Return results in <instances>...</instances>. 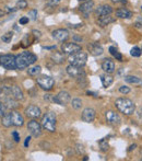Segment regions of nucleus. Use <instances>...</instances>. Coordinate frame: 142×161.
I'll list each match as a JSON object with an SVG mask.
<instances>
[{
	"label": "nucleus",
	"instance_id": "f257e3e1",
	"mask_svg": "<svg viewBox=\"0 0 142 161\" xmlns=\"http://www.w3.org/2000/svg\"><path fill=\"white\" fill-rule=\"evenodd\" d=\"M37 61V56L30 52H23L15 56V64H17V69L19 70H24L32 66L35 61Z\"/></svg>",
	"mask_w": 142,
	"mask_h": 161
},
{
	"label": "nucleus",
	"instance_id": "f03ea898",
	"mask_svg": "<svg viewBox=\"0 0 142 161\" xmlns=\"http://www.w3.org/2000/svg\"><path fill=\"white\" fill-rule=\"evenodd\" d=\"M115 108H117L120 113H122L126 116H130L135 113L136 104L133 101L127 98H118L115 101Z\"/></svg>",
	"mask_w": 142,
	"mask_h": 161
},
{
	"label": "nucleus",
	"instance_id": "7ed1b4c3",
	"mask_svg": "<svg viewBox=\"0 0 142 161\" xmlns=\"http://www.w3.org/2000/svg\"><path fill=\"white\" fill-rule=\"evenodd\" d=\"M40 124H42L44 129L50 132V133H54V132L56 131V124H57V120H56L55 113H52V112H47V113H45L43 115Z\"/></svg>",
	"mask_w": 142,
	"mask_h": 161
},
{
	"label": "nucleus",
	"instance_id": "20e7f679",
	"mask_svg": "<svg viewBox=\"0 0 142 161\" xmlns=\"http://www.w3.org/2000/svg\"><path fill=\"white\" fill-rule=\"evenodd\" d=\"M2 92L5 94H7L8 96H11V98L15 99L17 101H21L24 99V93L21 90L20 87L17 86H3L2 88Z\"/></svg>",
	"mask_w": 142,
	"mask_h": 161
},
{
	"label": "nucleus",
	"instance_id": "39448f33",
	"mask_svg": "<svg viewBox=\"0 0 142 161\" xmlns=\"http://www.w3.org/2000/svg\"><path fill=\"white\" fill-rule=\"evenodd\" d=\"M86 61L87 54L82 52V50L72 54V55H69V57H68V61H69L70 65H75L78 66V67H83L86 64Z\"/></svg>",
	"mask_w": 142,
	"mask_h": 161
},
{
	"label": "nucleus",
	"instance_id": "423d86ee",
	"mask_svg": "<svg viewBox=\"0 0 142 161\" xmlns=\"http://www.w3.org/2000/svg\"><path fill=\"white\" fill-rule=\"evenodd\" d=\"M0 66L7 70H14L17 69V64H15V56L12 54H6V55H0Z\"/></svg>",
	"mask_w": 142,
	"mask_h": 161
},
{
	"label": "nucleus",
	"instance_id": "0eeeda50",
	"mask_svg": "<svg viewBox=\"0 0 142 161\" xmlns=\"http://www.w3.org/2000/svg\"><path fill=\"white\" fill-rule=\"evenodd\" d=\"M36 83L40 89L45 91H50L55 86V80L49 76H40L36 78Z\"/></svg>",
	"mask_w": 142,
	"mask_h": 161
},
{
	"label": "nucleus",
	"instance_id": "6e6552de",
	"mask_svg": "<svg viewBox=\"0 0 142 161\" xmlns=\"http://www.w3.org/2000/svg\"><path fill=\"white\" fill-rule=\"evenodd\" d=\"M52 102L56 104H59V105L66 106L69 102H71V96L67 91H60L57 96H54Z\"/></svg>",
	"mask_w": 142,
	"mask_h": 161
},
{
	"label": "nucleus",
	"instance_id": "1a4fd4ad",
	"mask_svg": "<svg viewBox=\"0 0 142 161\" xmlns=\"http://www.w3.org/2000/svg\"><path fill=\"white\" fill-rule=\"evenodd\" d=\"M28 129L29 132L31 133V135L34 137H40L42 135V129H43V126L42 124L38 123L36 120H33L30 121L28 123Z\"/></svg>",
	"mask_w": 142,
	"mask_h": 161
},
{
	"label": "nucleus",
	"instance_id": "9d476101",
	"mask_svg": "<svg viewBox=\"0 0 142 161\" xmlns=\"http://www.w3.org/2000/svg\"><path fill=\"white\" fill-rule=\"evenodd\" d=\"M66 71L67 73L72 77V78H79V77H84L86 73H85L84 69H82V67H78V66L75 65H68L67 68H66Z\"/></svg>",
	"mask_w": 142,
	"mask_h": 161
},
{
	"label": "nucleus",
	"instance_id": "9b49d317",
	"mask_svg": "<svg viewBox=\"0 0 142 161\" xmlns=\"http://www.w3.org/2000/svg\"><path fill=\"white\" fill-rule=\"evenodd\" d=\"M80 50H82V47L77 43H63L61 45V52L66 55H72Z\"/></svg>",
	"mask_w": 142,
	"mask_h": 161
},
{
	"label": "nucleus",
	"instance_id": "f8f14e48",
	"mask_svg": "<svg viewBox=\"0 0 142 161\" xmlns=\"http://www.w3.org/2000/svg\"><path fill=\"white\" fill-rule=\"evenodd\" d=\"M52 38H55L58 42H67L68 38H69V31L67 29H57V30L52 31Z\"/></svg>",
	"mask_w": 142,
	"mask_h": 161
},
{
	"label": "nucleus",
	"instance_id": "ddd939ff",
	"mask_svg": "<svg viewBox=\"0 0 142 161\" xmlns=\"http://www.w3.org/2000/svg\"><path fill=\"white\" fill-rule=\"evenodd\" d=\"M105 120L107 122L109 125L113 126H116V125H119L121 123V118H120L119 114L116 113L115 111H107L105 113Z\"/></svg>",
	"mask_w": 142,
	"mask_h": 161
},
{
	"label": "nucleus",
	"instance_id": "4468645a",
	"mask_svg": "<svg viewBox=\"0 0 142 161\" xmlns=\"http://www.w3.org/2000/svg\"><path fill=\"white\" fill-rule=\"evenodd\" d=\"M95 116H96V112H95L94 108H86L83 110L81 118H82V121L85 122V123H92L95 120Z\"/></svg>",
	"mask_w": 142,
	"mask_h": 161
},
{
	"label": "nucleus",
	"instance_id": "2eb2a0df",
	"mask_svg": "<svg viewBox=\"0 0 142 161\" xmlns=\"http://www.w3.org/2000/svg\"><path fill=\"white\" fill-rule=\"evenodd\" d=\"M25 115L28 116L30 118H33V120H36V118L40 117L42 115V111H40V108L36 105H30L28 108H25Z\"/></svg>",
	"mask_w": 142,
	"mask_h": 161
},
{
	"label": "nucleus",
	"instance_id": "dca6fc26",
	"mask_svg": "<svg viewBox=\"0 0 142 161\" xmlns=\"http://www.w3.org/2000/svg\"><path fill=\"white\" fill-rule=\"evenodd\" d=\"M11 113V120H12V124L13 126H17V127H21V126L24 125V117L20 112L12 110L10 111Z\"/></svg>",
	"mask_w": 142,
	"mask_h": 161
},
{
	"label": "nucleus",
	"instance_id": "f3484780",
	"mask_svg": "<svg viewBox=\"0 0 142 161\" xmlns=\"http://www.w3.org/2000/svg\"><path fill=\"white\" fill-rule=\"evenodd\" d=\"M114 9H113L112 6L109 5H101L94 10V13L96 17H102V15H108L112 14Z\"/></svg>",
	"mask_w": 142,
	"mask_h": 161
},
{
	"label": "nucleus",
	"instance_id": "a211bd4d",
	"mask_svg": "<svg viewBox=\"0 0 142 161\" xmlns=\"http://www.w3.org/2000/svg\"><path fill=\"white\" fill-rule=\"evenodd\" d=\"M87 50L90 52L91 55L93 56H101L103 53H104V49H103L102 45L98 43H96V42H94V43H90L87 44Z\"/></svg>",
	"mask_w": 142,
	"mask_h": 161
},
{
	"label": "nucleus",
	"instance_id": "6ab92c4d",
	"mask_svg": "<svg viewBox=\"0 0 142 161\" xmlns=\"http://www.w3.org/2000/svg\"><path fill=\"white\" fill-rule=\"evenodd\" d=\"M102 69L106 73H115V63L110 59V58H105L102 63Z\"/></svg>",
	"mask_w": 142,
	"mask_h": 161
},
{
	"label": "nucleus",
	"instance_id": "aec40b11",
	"mask_svg": "<svg viewBox=\"0 0 142 161\" xmlns=\"http://www.w3.org/2000/svg\"><path fill=\"white\" fill-rule=\"evenodd\" d=\"M93 9H94V2L92 0H89V1H84L80 5L79 10L82 13H84L85 15H87L90 12H92Z\"/></svg>",
	"mask_w": 142,
	"mask_h": 161
},
{
	"label": "nucleus",
	"instance_id": "412c9836",
	"mask_svg": "<svg viewBox=\"0 0 142 161\" xmlns=\"http://www.w3.org/2000/svg\"><path fill=\"white\" fill-rule=\"evenodd\" d=\"M115 21H116V19L114 17H110V14L102 15V17H100V18L97 19V24L100 25V26H102V28H105L106 25H109L110 23L115 22Z\"/></svg>",
	"mask_w": 142,
	"mask_h": 161
},
{
	"label": "nucleus",
	"instance_id": "4be33fe9",
	"mask_svg": "<svg viewBox=\"0 0 142 161\" xmlns=\"http://www.w3.org/2000/svg\"><path fill=\"white\" fill-rule=\"evenodd\" d=\"M3 104H5L6 108H7L8 110H10V111L19 108V101L11 98V96H7V98L3 100Z\"/></svg>",
	"mask_w": 142,
	"mask_h": 161
},
{
	"label": "nucleus",
	"instance_id": "5701e85b",
	"mask_svg": "<svg viewBox=\"0 0 142 161\" xmlns=\"http://www.w3.org/2000/svg\"><path fill=\"white\" fill-rule=\"evenodd\" d=\"M116 17L120 19H131L133 17V12L126 8H119L116 10Z\"/></svg>",
	"mask_w": 142,
	"mask_h": 161
},
{
	"label": "nucleus",
	"instance_id": "b1692460",
	"mask_svg": "<svg viewBox=\"0 0 142 161\" xmlns=\"http://www.w3.org/2000/svg\"><path fill=\"white\" fill-rule=\"evenodd\" d=\"M50 59H52V63L60 65L65 61V54L63 52H52V55H50Z\"/></svg>",
	"mask_w": 142,
	"mask_h": 161
},
{
	"label": "nucleus",
	"instance_id": "393cba45",
	"mask_svg": "<svg viewBox=\"0 0 142 161\" xmlns=\"http://www.w3.org/2000/svg\"><path fill=\"white\" fill-rule=\"evenodd\" d=\"M101 81H102V84L104 88H108V87L112 86L113 82H114V78H113L109 73H105V75L101 76Z\"/></svg>",
	"mask_w": 142,
	"mask_h": 161
},
{
	"label": "nucleus",
	"instance_id": "a878e982",
	"mask_svg": "<svg viewBox=\"0 0 142 161\" xmlns=\"http://www.w3.org/2000/svg\"><path fill=\"white\" fill-rule=\"evenodd\" d=\"M125 81L127 83H131V84H142V79L137 77V76H131L128 75L126 77H124Z\"/></svg>",
	"mask_w": 142,
	"mask_h": 161
},
{
	"label": "nucleus",
	"instance_id": "bb28decb",
	"mask_svg": "<svg viewBox=\"0 0 142 161\" xmlns=\"http://www.w3.org/2000/svg\"><path fill=\"white\" fill-rule=\"evenodd\" d=\"M1 124L5 127H11L13 125L12 120H11V113H6L5 115L1 117Z\"/></svg>",
	"mask_w": 142,
	"mask_h": 161
},
{
	"label": "nucleus",
	"instance_id": "cd10ccee",
	"mask_svg": "<svg viewBox=\"0 0 142 161\" xmlns=\"http://www.w3.org/2000/svg\"><path fill=\"white\" fill-rule=\"evenodd\" d=\"M42 71V67L40 66H32L28 69V73L31 77H37V75H40Z\"/></svg>",
	"mask_w": 142,
	"mask_h": 161
},
{
	"label": "nucleus",
	"instance_id": "c85d7f7f",
	"mask_svg": "<svg viewBox=\"0 0 142 161\" xmlns=\"http://www.w3.org/2000/svg\"><path fill=\"white\" fill-rule=\"evenodd\" d=\"M71 105H72V108H75V110H80V108H82V101L79 98L72 99V100H71Z\"/></svg>",
	"mask_w": 142,
	"mask_h": 161
},
{
	"label": "nucleus",
	"instance_id": "c756f323",
	"mask_svg": "<svg viewBox=\"0 0 142 161\" xmlns=\"http://www.w3.org/2000/svg\"><path fill=\"white\" fill-rule=\"evenodd\" d=\"M12 37H13V32L9 31V32L5 33V34L1 36V41L5 42V43H10L11 40H12Z\"/></svg>",
	"mask_w": 142,
	"mask_h": 161
},
{
	"label": "nucleus",
	"instance_id": "7c9ffc66",
	"mask_svg": "<svg viewBox=\"0 0 142 161\" xmlns=\"http://www.w3.org/2000/svg\"><path fill=\"white\" fill-rule=\"evenodd\" d=\"M130 54H131L132 57H140L142 54V50H141V48H139L138 46H135V47L131 48Z\"/></svg>",
	"mask_w": 142,
	"mask_h": 161
},
{
	"label": "nucleus",
	"instance_id": "2f4dec72",
	"mask_svg": "<svg viewBox=\"0 0 142 161\" xmlns=\"http://www.w3.org/2000/svg\"><path fill=\"white\" fill-rule=\"evenodd\" d=\"M100 148L102 151H107L108 148H109V145H108V141H107V138H104L102 140H100Z\"/></svg>",
	"mask_w": 142,
	"mask_h": 161
},
{
	"label": "nucleus",
	"instance_id": "473e14b6",
	"mask_svg": "<svg viewBox=\"0 0 142 161\" xmlns=\"http://www.w3.org/2000/svg\"><path fill=\"white\" fill-rule=\"evenodd\" d=\"M15 8H17V9H21V10H23V9H25V8H28V1H26V0H19V1L17 2Z\"/></svg>",
	"mask_w": 142,
	"mask_h": 161
},
{
	"label": "nucleus",
	"instance_id": "72a5a7b5",
	"mask_svg": "<svg viewBox=\"0 0 142 161\" xmlns=\"http://www.w3.org/2000/svg\"><path fill=\"white\" fill-rule=\"evenodd\" d=\"M28 15H29V18H30V20H33V21L37 20V15H38L37 10H36V9H32V10L29 11Z\"/></svg>",
	"mask_w": 142,
	"mask_h": 161
},
{
	"label": "nucleus",
	"instance_id": "f704fd0d",
	"mask_svg": "<svg viewBox=\"0 0 142 161\" xmlns=\"http://www.w3.org/2000/svg\"><path fill=\"white\" fill-rule=\"evenodd\" d=\"M77 82H78V84H79V86H81L82 88H85V87H86V84H87L86 79H85V76H84V77H79V78H77Z\"/></svg>",
	"mask_w": 142,
	"mask_h": 161
},
{
	"label": "nucleus",
	"instance_id": "c9c22d12",
	"mask_svg": "<svg viewBox=\"0 0 142 161\" xmlns=\"http://www.w3.org/2000/svg\"><path fill=\"white\" fill-rule=\"evenodd\" d=\"M119 92L121 93V94H128V93L130 92V88L128 86H121L119 88Z\"/></svg>",
	"mask_w": 142,
	"mask_h": 161
},
{
	"label": "nucleus",
	"instance_id": "e433bc0d",
	"mask_svg": "<svg viewBox=\"0 0 142 161\" xmlns=\"http://www.w3.org/2000/svg\"><path fill=\"white\" fill-rule=\"evenodd\" d=\"M75 150H77L78 155H84V148H83V146L80 145V143H78L77 146H75Z\"/></svg>",
	"mask_w": 142,
	"mask_h": 161
},
{
	"label": "nucleus",
	"instance_id": "4c0bfd02",
	"mask_svg": "<svg viewBox=\"0 0 142 161\" xmlns=\"http://www.w3.org/2000/svg\"><path fill=\"white\" fill-rule=\"evenodd\" d=\"M6 105L2 103V102H0V118L2 117L3 115L6 114Z\"/></svg>",
	"mask_w": 142,
	"mask_h": 161
},
{
	"label": "nucleus",
	"instance_id": "58836bf2",
	"mask_svg": "<svg viewBox=\"0 0 142 161\" xmlns=\"http://www.w3.org/2000/svg\"><path fill=\"white\" fill-rule=\"evenodd\" d=\"M29 21H30L29 17H22V18L20 19V21H19V23H20L21 25H24L26 24V23H29Z\"/></svg>",
	"mask_w": 142,
	"mask_h": 161
},
{
	"label": "nucleus",
	"instance_id": "ea45409f",
	"mask_svg": "<svg viewBox=\"0 0 142 161\" xmlns=\"http://www.w3.org/2000/svg\"><path fill=\"white\" fill-rule=\"evenodd\" d=\"M12 136H13V139H14L15 143H19V141H20V135H19V133H17V131L12 132Z\"/></svg>",
	"mask_w": 142,
	"mask_h": 161
},
{
	"label": "nucleus",
	"instance_id": "a19ab883",
	"mask_svg": "<svg viewBox=\"0 0 142 161\" xmlns=\"http://www.w3.org/2000/svg\"><path fill=\"white\" fill-rule=\"evenodd\" d=\"M54 96H52V94L47 93V94H45V96H44V100L48 101V102H52V100H54Z\"/></svg>",
	"mask_w": 142,
	"mask_h": 161
},
{
	"label": "nucleus",
	"instance_id": "79ce46f5",
	"mask_svg": "<svg viewBox=\"0 0 142 161\" xmlns=\"http://www.w3.org/2000/svg\"><path fill=\"white\" fill-rule=\"evenodd\" d=\"M61 0H47V5L48 6H56L60 2Z\"/></svg>",
	"mask_w": 142,
	"mask_h": 161
},
{
	"label": "nucleus",
	"instance_id": "37998d69",
	"mask_svg": "<svg viewBox=\"0 0 142 161\" xmlns=\"http://www.w3.org/2000/svg\"><path fill=\"white\" fill-rule=\"evenodd\" d=\"M83 26V23H78V24H69V28L71 29H80Z\"/></svg>",
	"mask_w": 142,
	"mask_h": 161
},
{
	"label": "nucleus",
	"instance_id": "c03bdc74",
	"mask_svg": "<svg viewBox=\"0 0 142 161\" xmlns=\"http://www.w3.org/2000/svg\"><path fill=\"white\" fill-rule=\"evenodd\" d=\"M33 35L35 36L36 38H40V36H42V33H40V31H37V30H33Z\"/></svg>",
	"mask_w": 142,
	"mask_h": 161
},
{
	"label": "nucleus",
	"instance_id": "a18cd8bd",
	"mask_svg": "<svg viewBox=\"0 0 142 161\" xmlns=\"http://www.w3.org/2000/svg\"><path fill=\"white\" fill-rule=\"evenodd\" d=\"M114 57L116 58V59H117L118 61H122V55L119 53V52H117V53L115 54V55H114Z\"/></svg>",
	"mask_w": 142,
	"mask_h": 161
},
{
	"label": "nucleus",
	"instance_id": "49530a36",
	"mask_svg": "<svg viewBox=\"0 0 142 161\" xmlns=\"http://www.w3.org/2000/svg\"><path fill=\"white\" fill-rule=\"evenodd\" d=\"M108 50H109V53L112 54L113 56H114L115 54H116V53H117V52H118V50L116 49V47H114V46H110V47L108 48Z\"/></svg>",
	"mask_w": 142,
	"mask_h": 161
},
{
	"label": "nucleus",
	"instance_id": "de8ad7c7",
	"mask_svg": "<svg viewBox=\"0 0 142 161\" xmlns=\"http://www.w3.org/2000/svg\"><path fill=\"white\" fill-rule=\"evenodd\" d=\"M31 143V136H28L26 138H25V141H24V147L25 148H28L29 145H30Z\"/></svg>",
	"mask_w": 142,
	"mask_h": 161
},
{
	"label": "nucleus",
	"instance_id": "09e8293b",
	"mask_svg": "<svg viewBox=\"0 0 142 161\" xmlns=\"http://www.w3.org/2000/svg\"><path fill=\"white\" fill-rule=\"evenodd\" d=\"M110 1L114 3H121V5H125L127 2V0H110Z\"/></svg>",
	"mask_w": 142,
	"mask_h": 161
},
{
	"label": "nucleus",
	"instance_id": "8fccbe9b",
	"mask_svg": "<svg viewBox=\"0 0 142 161\" xmlns=\"http://www.w3.org/2000/svg\"><path fill=\"white\" fill-rule=\"evenodd\" d=\"M138 116H139V120L142 122V108H140L139 111H138Z\"/></svg>",
	"mask_w": 142,
	"mask_h": 161
},
{
	"label": "nucleus",
	"instance_id": "3c124183",
	"mask_svg": "<svg viewBox=\"0 0 142 161\" xmlns=\"http://www.w3.org/2000/svg\"><path fill=\"white\" fill-rule=\"evenodd\" d=\"M136 147H137V145H136V143H133V145H131V146L128 148V151L130 152V151H132L133 149H136Z\"/></svg>",
	"mask_w": 142,
	"mask_h": 161
},
{
	"label": "nucleus",
	"instance_id": "603ef678",
	"mask_svg": "<svg viewBox=\"0 0 142 161\" xmlns=\"http://www.w3.org/2000/svg\"><path fill=\"white\" fill-rule=\"evenodd\" d=\"M87 94H89V96H95V98H96L97 96V94L96 93H94V92H91V91H87Z\"/></svg>",
	"mask_w": 142,
	"mask_h": 161
},
{
	"label": "nucleus",
	"instance_id": "864d4df0",
	"mask_svg": "<svg viewBox=\"0 0 142 161\" xmlns=\"http://www.w3.org/2000/svg\"><path fill=\"white\" fill-rule=\"evenodd\" d=\"M45 49H55L56 46H46V47H44Z\"/></svg>",
	"mask_w": 142,
	"mask_h": 161
},
{
	"label": "nucleus",
	"instance_id": "5fc2aeb1",
	"mask_svg": "<svg viewBox=\"0 0 142 161\" xmlns=\"http://www.w3.org/2000/svg\"><path fill=\"white\" fill-rule=\"evenodd\" d=\"M6 14V12L3 10H1V9H0V18H1V17H3V15Z\"/></svg>",
	"mask_w": 142,
	"mask_h": 161
},
{
	"label": "nucleus",
	"instance_id": "6e6d98bb",
	"mask_svg": "<svg viewBox=\"0 0 142 161\" xmlns=\"http://www.w3.org/2000/svg\"><path fill=\"white\" fill-rule=\"evenodd\" d=\"M75 40H77V41H82V37H77V36H75Z\"/></svg>",
	"mask_w": 142,
	"mask_h": 161
},
{
	"label": "nucleus",
	"instance_id": "4d7b16f0",
	"mask_svg": "<svg viewBox=\"0 0 142 161\" xmlns=\"http://www.w3.org/2000/svg\"><path fill=\"white\" fill-rule=\"evenodd\" d=\"M83 160H84V161H87V160H89V158H87L86 156H84V158H83Z\"/></svg>",
	"mask_w": 142,
	"mask_h": 161
},
{
	"label": "nucleus",
	"instance_id": "13d9d810",
	"mask_svg": "<svg viewBox=\"0 0 142 161\" xmlns=\"http://www.w3.org/2000/svg\"><path fill=\"white\" fill-rule=\"evenodd\" d=\"M80 2H81V1H82V2H84V1H89V0H79Z\"/></svg>",
	"mask_w": 142,
	"mask_h": 161
},
{
	"label": "nucleus",
	"instance_id": "bf43d9fd",
	"mask_svg": "<svg viewBox=\"0 0 142 161\" xmlns=\"http://www.w3.org/2000/svg\"><path fill=\"white\" fill-rule=\"evenodd\" d=\"M0 93H2V89H0Z\"/></svg>",
	"mask_w": 142,
	"mask_h": 161
},
{
	"label": "nucleus",
	"instance_id": "052dcab7",
	"mask_svg": "<svg viewBox=\"0 0 142 161\" xmlns=\"http://www.w3.org/2000/svg\"><path fill=\"white\" fill-rule=\"evenodd\" d=\"M141 11H142V6H141Z\"/></svg>",
	"mask_w": 142,
	"mask_h": 161
},
{
	"label": "nucleus",
	"instance_id": "680f3d73",
	"mask_svg": "<svg viewBox=\"0 0 142 161\" xmlns=\"http://www.w3.org/2000/svg\"><path fill=\"white\" fill-rule=\"evenodd\" d=\"M141 50H142V49H141Z\"/></svg>",
	"mask_w": 142,
	"mask_h": 161
}]
</instances>
